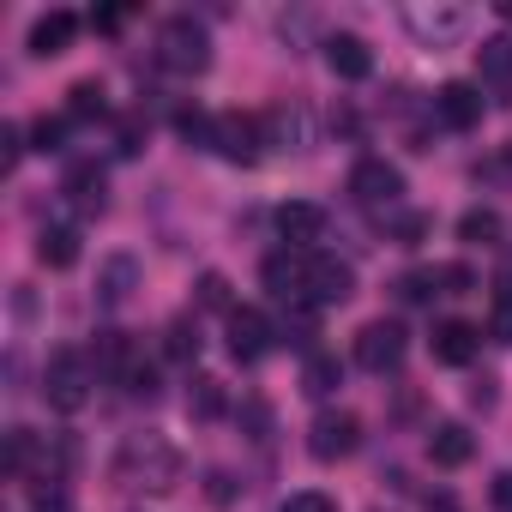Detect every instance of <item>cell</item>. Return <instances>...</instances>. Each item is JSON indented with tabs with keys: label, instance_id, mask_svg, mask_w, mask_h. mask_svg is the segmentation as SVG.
Segmentation results:
<instances>
[{
	"label": "cell",
	"instance_id": "e0dca14e",
	"mask_svg": "<svg viewBox=\"0 0 512 512\" xmlns=\"http://www.w3.org/2000/svg\"><path fill=\"white\" fill-rule=\"evenodd\" d=\"M326 61H332V73H338V79H368V73H374L368 43H362V37H350V31L326 37Z\"/></svg>",
	"mask_w": 512,
	"mask_h": 512
},
{
	"label": "cell",
	"instance_id": "ab89813d",
	"mask_svg": "<svg viewBox=\"0 0 512 512\" xmlns=\"http://www.w3.org/2000/svg\"><path fill=\"white\" fill-rule=\"evenodd\" d=\"M500 169H506V175H512V145H506V151H500Z\"/></svg>",
	"mask_w": 512,
	"mask_h": 512
},
{
	"label": "cell",
	"instance_id": "6da1fadb",
	"mask_svg": "<svg viewBox=\"0 0 512 512\" xmlns=\"http://www.w3.org/2000/svg\"><path fill=\"white\" fill-rule=\"evenodd\" d=\"M115 482L133 488V494H175L181 488V452L157 428H139L115 452Z\"/></svg>",
	"mask_w": 512,
	"mask_h": 512
},
{
	"label": "cell",
	"instance_id": "3957f363",
	"mask_svg": "<svg viewBox=\"0 0 512 512\" xmlns=\"http://www.w3.org/2000/svg\"><path fill=\"white\" fill-rule=\"evenodd\" d=\"M404 31L422 49H452L458 37H470V7H458V0H410V7H404Z\"/></svg>",
	"mask_w": 512,
	"mask_h": 512
},
{
	"label": "cell",
	"instance_id": "9a60e30c",
	"mask_svg": "<svg viewBox=\"0 0 512 512\" xmlns=\"http://www.w3.org/2000/svg\"><path fill=\"white\" fill-rule=\"evenodd\" d=\"M73 37H79V19H73L67 7H55V13H43V19L31 25V55H37V61H55V55L73 49Z\"/></svg>",
	"mask_w": 512,
	"mask_h": 512
},
{
	"label": "cell",
	"instance_id": "ac0fdd59",
	"mask_svg": "<svg viewBox=\"0 0 512 512\" xmlns=\"http://www.w3.org/2000/svg\"><path fill=\"white\" fill-rule=\"evenodd\" d=\"M37 260H43L49 272L79 266V229H73V223H49V229L37 235Z\"/></svg>",
	"mask_w": 512,
	"mask_h": 512
},
{
	"label": "cell",
	"instance_id": "5b68a950",
	"mask_svg": "<svg viewBox=\"0 0 512 512\" xmlns=\"http://www.w3.org/2000/svg\"><path fill=\"white\" fill-rule=\"evenodd\" d=\"M356 296V272L344 260H326V253H308L302 266V308H338Z\"/></svg>",
	"mask_w": 512,
	"mask_h": 512
},
{
	"label": "cell",
	"instance_id": "484cf974",
	"mask_svg": "<svg viewBox=\"0 0 512 512\" xmlns=\"http://www.w3.org/2000/svg\"><path fill=\"white\" fill-rule=\"evenodd\" d=\"M31 512H73V494H67V482H61V476H43V482H31Z\"/></svg>",
	"mask_w": 512,
	"mask_h": 512
},
{
	"label": "cell",
	"instance_id": "4dcf8cb0",
	"mask_svg": "<svg viewBox=\"0 0 512 512\" xmlns=\"http://www.w3.org/2000/svg\"><path fill=\"white\" fill-rule=\"evenodd\" d=\"M278 512H338V500H332V494H320V488H302V494H290Z\"/></svg>",
	"mask_w": 512,
	"mask_h": 512
},
{
	"label": "cell",
	"instance_id": "f35d334b",
	"mask_svg": "<svg viewBox=\"0 0 512 512\" xmlns=\"http://www.w3.org/2000/svg\"><path fill=\"white\" fill-rule=\"evenodd\" d=\"M428 512H458V500H452V494H434V500H428Z\"/></svg>",
	"mask_w": 512,
	"mask_h": 512
},
{
	"label": "cell",
	"instance_id": "2e32d148",
	"mask_svg": "<svg viewBox=\"0 0 512 512\" xmlns=\"http://www.w3.org/2000/svg\"><path fill=\"white\" fill-rule=\"evenodd\" d=\"M428 458H434L440 470H464V464L476 458V440H470V428H464V422H440V428L428 434Z\"/></svg>",
	"mask_w": 512,
	"mask_h": 512
},
{
	"label": "cell",
	"instance_id": "f1b7e54d",
	"mask_svg": "<svg viewBox=\"0 0 512 512\" xmlns=\"http://www.w3.org/2000/svg\"><path fill=\"white\" fill-rule=\"evenodd\" d=\"M169 356L175 362H193L199 356V326L193 320H169Z\"/></svg>",
	"mask_w": 512,
	"mask_h": 512
},
{
	"label": "cell",
	"instance_id": "ba28073f",
	"mask_svg": "<svg viewBox=\"0 0 512 512\" xmlns=\"http://www.w3.org/2000/svg\"><path fill=\"white\" fill-rule=\"evenodd\" d=\"M260 145H266V127L253 121V115H241V109H223V115H217V133H211V151H217V157L253 163V157H260Z\"/></svg>",
	"mask_w": 512,
	"mask_h": 512
},
{
	"label": "cell",
	"instance_id": "ffe728a7",
	"mask_svg": "<svg viewBox=\"0 0 512 512\" xmlns=\"http://www.w3.org/2000/svg\"><path fill=\"white\" fill-rule=\"evenodd\" d=\"M338 386H344V368H338V356H320V350H314V356L302 362V392H308V398H332Z\"/></svg>",
	"mask_w": 512,
	"mask_h": 512
},
{
	"label": "cell",
	"instance_id": "4fadbf2b",
	"mask_svg": "<svg viewBox=\"0 0 512 512\" xmlns=\"http://www.w3.org/2000/svg\"><path fill=\"white\" fill-rule=\"evenodd\" d=\"M434 115H440L452 133H470V127L482 121V91H476L470 79H452V85H440V97H434Z\"/></svg>",
	"mask_w": 512,
	"mask_h": 512
},
{
	"label": "cell",
	"instance_id": "277c9868",
	"mask_svg": "<svg viewBox=\"0 0 512 512\" xmlns=\"http://www.w3.org/2000/svg\"><path fill=\"white\" fill-rule=\"evenodd\" d=\"M157 67H169L175 79H199L211 67V37L199 19H169L157 31Z\"/></svg>",
	"mask_w": 512,
	"mask_h": 512
},
{
	"label": "cell",
	"instance_id": "7c38bea8",
	"mask_svg": "<svg viewBox=\"0 0 512 512\" xmlns=\"http://www.w3.org/2000/svg\"><path fill=\"white\" fill-rule=\"evenodd\" d=\"M139 260L133 253H109L103 260V272H97V308H127L133 302V290H139Z\"/></svg>",
	"mask_w": 512,
	"mask_h": 512
},
{
	"label": "cell",
	"instance_id": "4316f807",
	"mask_svg": "<svg viewBox=\"0 0 512 512\" xmlns=\"http://www.w3.org/2000/svg\"><path fill=\"white\" fill-rule=\"evenodd\" d=\"M67 145V115H43V121H31V151H61Z\"/></svg>",
	"mask_w": 512,
	"mask_h": 512
},
{
	"label": "cell",
	"instance_id": "9c48e42d",
	"mask_svg": "<svg viewBox=\"0 0 512 512\" xmlns=\"http://www.w3.org/2000/svg\"><path fill=\"white\" fill-rule=\"evenodd\" d=\"M350 193H356L362 205H398V199H404V175H398V163H386V157H362V163L350 169Z\"/></svg>",
	"mask_w": 512,
	"mask_h": 512
},
{
	"label": "cell",
	"instance_id": "83f0119b",
	"mask_svg": "<svg viewBox=\"0 0 512 512\" xmlns=\"http://www.w3.org/2000/svg\"><path fill=\"white\" fill-rule=\"evenodd\" d=\"M199 308H217L223 320L235 314V308H229V278H223V272H205V278H199Z\"/></svg>",
	"mask_w": 512,
	"mask_h": 512
},
{
	"label": "cell",
	"instance_id": "cb8c5ba5",
	"mask_svg": "<svg viewBox=\"0 0 512 512\" xmlns=\"http://www.w3.org/2000/svg\"><path fill=\"white\" fill-rule=\"evenodd\" d=\"M458 235H464L470 247H488V241H500V217H494L488 205H476V211L458 217Z\"/></svg>",
	"mask_w": 512,
	"mask_h": 512
},
{
	"label": "cell",
	"instance_id": "8992f818",
	"mask_svg": "<svg viewBox=\"0 0 512 512\" xmlns=\"http://www.w3.org/2000/svg\"><path fill=\"white\" fill-rule=\"evenodd\" d=\"M404 326L398 320H368L362 332H356V362L368 368V374H392L398 362H404Z\"/></svg>",
	"mask_w": 512,
	"mask_h": 512
},
{
	"label": "cell",
	"instance_id": "5bb4252c",
	"mask_svg": "<svg viewBox=\"0 0 512 512\" xmlns=\"http://www.w3.org/2000/svg\"><path fill=\"white\" fill-rule=\"evenodd\" d=\"M428 344H434V362H446V368H470L476 350H482V332H476L470 320H440Z\"/></svg>",
	"mask_w": 512,
	"mask_h": 512
},
{
	"label": "cell",
	"instance_id": "603a6c76",
	"mask_svg": "<svg viewBox=\"0 0 512 512\" xmlns=\"http://www.w3.org/2000/svg\"><path fill=\"white\" fill-rule=\"evenodd\" d=\"M67 115H73V121H103V115H109L103 85H97V79H79V85L67 91Z\"/></svg>",
	"mask_w": 512,
	"mask_h": 512
},
{
	"label": "cell",
	"instance_id": "1f68e13d",
	"mask_svg": "<svg viewBox=\"0 0 512 512\" xmlns=\"http://www.w3.org/2000/svg\"><path fill=\"white\" fill-rule=\"evenodd\" d=\"M488 338H494V344H512V302H494V320H488Z\"/></svg>",
	"mask_w": 512,
	"mask_h": 512
},
{
	"label": "cell",
	"instance_id": "d6a6232c",
	"mask_svg": "<svg viewBox=\"0 0 512 512\" xmlns=\"http://www.w3.org/2000/svg\"><path fill=\"white\" fill-rule=\"evenodd\" d=\"M428 229H434V223H428L422 211H410V217H398V241H410V247H416V241H422Z\"/></svg>",
	"mask_w": 512,
	"mask_h": 512
},
{
	"label": "cell",
	"instance_id": "e575fe53",
	"mask_svg": "<svg viewBox=\"0 0 512 512\" xmlns=\"http://www.w3.org/2000/svg\"><path fill=\"white\" fill-rule=\"evenodd\" d=\"M127 25V13L121 7H103V13H91V31H121Z\"/></svg>",
	"mask_w": 512,
	"mask_h": 512
},
{
	"label": "cell",
	"instance_id": "d4e9b609",
	"mask_svg": "<svg viewBox=\"0 0 512 512\" xmlns=\"http://www.w3.org/2000/svg\"><path fill=\"white\" fill-rule=\"evenodd\" d=\"M476 55H482V79H494V85H512V43H506V37L482 43Z\"/></svg>",
	"mask_w": 512,
	"mask_h": 512
},
{
	"label": "cell",
	"instance_id": "d590c367",
	"mask_svg": "<svg viewBox=\"0 0 512 512\" xmlns=\"http://www.w3.org/2000/svg\"><path fill=\"white\" fill-rule=\"evenodd\" d=\"M211 500H217V506H229V500H235V482H229V470H211Z\"/></svg>",
	"mask_w": 512,
	"mask_h": 512
},
{
	"label": "cell",
	"instance_id": "8d00e7d4",
	"mask_svg": "<svg viewBox=\"0 0 512 512\" xmlns=\"http://www.w3.org/2000/svg\"><path fill=\"white\" fill-rule=\"evenodd\" d=\"M488 494H494V506H500V512H512V470H500Z\"/></svg>",
	"mask_w": 512,
	"mask_h": 512
},
{
	"label": "cell",
	"instance_id": "44dd1931",
	"mask_svg": "<svg viewBox=\"0 0 512 512\" xmlns=\"http://www.w3.org/2000/svg\"><path fill=\"white\" fill-rule=\"evenodd\" d=\"M260 127H266V145H302V139H308L302 109H284V103H278V109H266V121H260Z\"/></svg>",
	"mask_w": 512,
	"mask_h": 512
},
{
	"label": "cell",
	"instance_id": "f546056e",
	"mask_svg": "<svg viewBox=\"0 0 512 512\" xmlns=\"http://www.w3.org/2000/svg\"><path fill=\"white\" fill-rule=\"evenodd\" d=\"M25 151H31V145H25V133H19V127L7 121V127H0V175H13Z\"/></svg>",
	"mask_w": 512,
	"mask_h": 512
},
{
	"label": "cell",
	"instance_id": "d6986e66",
	"mask_svg": "<svg viewBox=\"0 0 512 512\" xmlns=\"http://www.w3.org/2000/svg\"><path fill=\"white\" fill-rule=\"evenodd\" d=\"M73 205H79V217H97L109 199H103V169H91V163H79L73 175H67V187H61Z\"/></svg>",
	"mask_w": 512,
	"mask_h": 512
},
{
	"label": "cell",
	"instance_id": "52a82bcc",
	"mask_svg": "<svg viewBox=\"0 0 512 512\" xmlns=\"http://www.w3.org/2000/svg\"><path fill=\"white\" fill-rule=\"evenodd\" d=\"M362 446V422L350 416V410H326V416H314V428H308V452L320 458V464H338V458H350Z\"/></svg>",
	"mask_w": 512,
	"mask_h": 512
},
{
	"label": "cell",
	"instance_id": "7a4b0ae2",
	"mask_svg": "<svg viewBox=\"0 0 512 512\" xmlns=\"http://www.w3.org/2000/svg\"><path fill=\"white\" fill-rule=\"evenodd\" d=\"M91 386H97V362H91L85 350H55V356H49V368H43V398H49V410L79 416V410L91 404Z\"/></svg>",
	"mask_w": 512,
	"mask_h": 512
},
{
	"label": "cell",
	"instance_id": "8fae6325",
	"mask_svg": "<svg viewBox=\"0 0 512 512\" xmlns=\"http://www.w3.org/2000/svg\"><path fill=\"white\" fill-rule=\"evenodd\" d=\"M278 235H284V247L314 253V241L326 235V205H314V199H290V205H278Z\"/></svg>",
	"mask_w": 512,
	"mask_h": 512
},
{
	"label": "cell",
	"instance_id": "836d02e7",
	"mask_svg": "<svg viewBox=\"0 0 512 512\" xmlns=\"http://www.w3.org/2000/svg\"><path fill=\"white\" fill-rule=\"evenodd\" d=\"M440 284H446V296H464L476 278H470V266H440Z\"/></svg>",
	"mask_w": 512,
	"mask_h": 512
},
{
	"label": "cell",
	"instance_id": "74e56055",
	"mask_svg": "<svg viewBox=\"0 0 512 512\" xmlns=\"http://www.w3.org/2000/svg\"><path fill=\"white\" fill-rule=\"evenodd\" d=\"M470 404H476V410H494V380H488V374L470 386Z\"/></svg>",
	"mask_w": 512,
	"mask_h": 512
},
{
	"label": "cell",
	"instance_id": "30bf717a",
	"mask_svg": "<svg viewBox=\"0 0 512 512\" xmlns=\"http://www.w3.org/2000/svg\"><path fill=\"white\" fill-rule=\"evenodd\" d=\"M223 332H229V356H235V362H260V356L272 350V338H278L260 308H235V314L223 320Z\"/></svg>",
	"mask_w": 512,
	"mask_h": 512
},
{
	"label": "cell",
	"instance_id": "7402d4cb",
	"mask_svg": "<svg viewBox=\"0 0 512 512\" xmlns=\"http://www.w3.org/2000/svg\"><path fill=\"white\" fill-rule=\"evenodd\" d=\"M187 410H193L199 422H217V416L229 410V398H223V380H211V374H199V380L187 386Z\"/></svg>",
	"mask_w": 512,
	"mask_h": 512
}]
</instances>
